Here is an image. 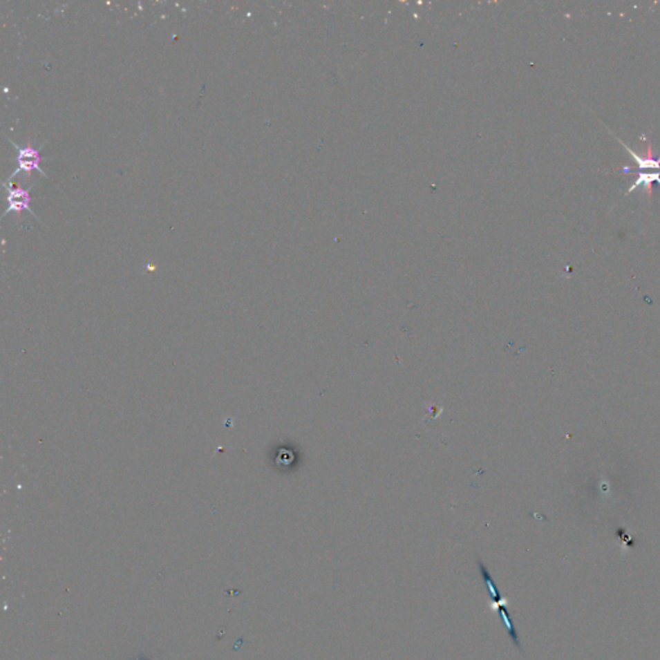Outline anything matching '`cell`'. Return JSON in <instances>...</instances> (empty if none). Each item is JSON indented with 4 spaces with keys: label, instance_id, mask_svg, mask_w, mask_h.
<instances>
[{
    "label": "cell",
    "instance_id": "3",
    "mask_svg": "<svg viewBox=\"0 0 660 660\" xmlns=\"http://www.w3.org/2000/svg\"><path fill=\"white\" fill-rule=\"evenodd\" d=\"M6 190L8 191V195H7V200H8V209L4 213V216H7L10 211H21L23 209L29 211L34 217H37V214L34 211H31L30 208V202H31V196H30L29 191L22 189V187H19V186H13V185H4Z\"/></svg>",
    "mask_w": 660,
    "mask_h": 660
},
{
    "label": "cell",
    "instance_id": "2",
    "mask_svg": "<svg viewBox=\"0 0 660 660\" xmlns=\"http://www.w3.org/2000/svg\"><path fill=\"white\" fill-rule=\"evenodd\" d=\"M12 142V141H10ZM12 144L19 150V155H17V164H19V169L16 172L13 173L10 177V181L16 177V174L19 172H31L34 169H37L39 172L41 173V176L47 177L46 172L41 169L40 167V162H41V156L39 153L37 149H34L32 146H26V147H19V144L12 142Z\"/></svg>",
    "mask_w": 660,
    "mask_h": 660
},
{
    "label": "cell",
    "instance_id": "4",
    "mask_svg": "<svg viewBox=\"0 0 660 660\" xmlns=\"http://www.w3.org/2000/svg\"><path fill=\"white\" fill-rule=\"evenodd\" d=\"M478 563V567H479L480 575L485 583V587H487V591H488V594L491 597V606L497 607L498 605H502V603H507V601L502 597V594L499 592L498 590L497 584L494 582L493 576L490 574L487 565L482 563V560L478 557L476 560Z\"/></svg>",
    "mask_w": 660,
    "mask_h": 660
},
{
    "label": "cell",
    "instance_id": "1",
    "mask_svg": "<svg viewBox=\"0 0 660 660\" xmlns=\"http://www.w3.org/2000/svg\"><path fill=\"white\" fill-rule=\"evenodd\" d=\"M622 142V141H621ZM623 146L627 149V151L631 153L633 156V159L636 160L637 163V180L634 182V185L632 186L631 189L628 190V192H632L636 187H640V186H643L646 190H648V194L649 196L651 195V187L652 185L658 183L660 185V158L659 159H654L652 158V153H651V147L649 146V153L646 158H642L641 155L634 153L633 150H631L627 144L622 142Z\"/></svg>",
    "mask_w": 660,
    "mask_h": 660
},
{
    "label": "cell",
    "instance_id": "5",
    "mask_svg": "<svg viewBox=\"0 0 660 660\" xmlns=\"http://www.w3.org/2000/svg\"><path fill=\"white\" fill-rule=\"evenodd\" d=\"M494 610L498 612L500 619L505 623V627H506V630H507L508 636H509L512 643L516 646L518 650L522 651V646H521V642H520L518 633H517L516 628H515V625H513V623H512V619H511L509 615H508L507 603L499 605Z\"/></svg>",
    "mask_w": 660,
    "mask_h": 660
}]
</instances>
